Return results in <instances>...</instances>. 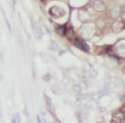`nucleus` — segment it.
Segmentation results:
<instances>
[{"label":"nucleus","instance_id":"1a4fd4ad","mask_svg":"<svg viewBox=\"0 0 125 123\" xmlns=\"http://www.w3.org/2000/svg\"><path fill=\"white\" fill-rule=\"evenodd\" d=\"M75 45L79 48H81L82 50H86V51H89V47H88V45L84 43L83 41H81V40L79 39H76L75 40Z\"/></svg>","mask_w":125,"mask_h":123},{"label":"nucleus","instance_id":"dca6fc26","mask_svg":"<svg viewBox=\"0 0 125 123\" xmlns=\"http://www.w3.org/2000/svg\"><path fill=\"white\" fill-rule=\"evenodd\" d=\"M121 18H122V21L125 22V11H124V12H122V14H121Z\"/></svg>","mask_w":125,"mask_h":123},{"label":"nucleus","instance_id":"9b49d317","mask_svg":"<svg viewBox=\"0 0 125 123\" xmlns=\"http://www.w3.org/2000/svg\"><path fill=\"white\" fill-rule=\"evenodd\" d=\"M86 76L88 77V78H90V79H93V78H96L97 73H96V71H94V70H90V71H88V72L86 73Z\"/></svg>","mask_w":125,"mask_h":123},{"label":"nucleus","instance_id":"f03ea898","mask_svg":"<svg viewBox=\"0 0 125 123\" xmlns=\"http://www.w3.org/2000/svg\"><path fill=\"white\" fill-rule=\"evenodd\" d=\"M113 51L119 58L125 59V39L119 40L113 46Z\"/></svg>","mask_w":125,"mask_h":123},{"label":"nucleus","instance_id":"f257e3e1","mask_svg":"<svg viewBox=\"0 0 125 123\" xmlns=\"http://www.w3.org/2000/svg\"><path fill=\"white\" fill-rule=\"evenodd\" d=\"M96 32V28L93 24H87L84 22L83 25L79 28L78 33L83 40H90L94 36V34Z\"/></svg>","mask_w":125,"mask_h":123},{"label":"nucleus","instance_id":"423d86ee","mask_svg":"<svg viewBox=\"0 0 125 123\" xmlns=\"http://www.w3.org/2000/svg\"><path fill=\"white\" fill-rule=\"evenodd\" d=\"M124 119H125V115H124L123 111H121V110L115 111V112L112 115V121L113 122H122V121H124Z\"/></svg>","mask_w":125,"mask_h":123},{"label":"nucleus","instance_id":"ddd939ff","mask_svg":"<svg viewBox=\"0 0 125 123\" xmlns=\"http://www.w3.org/2000/svg\"><path fill=\"white\" fill-rule=\"evenodd\" d=\"M52 92L55 94H61V89L59 88V86H53L52 87Z\"/></svg>","mask_w":125,"mask_h":123},{"label":"nucleus","instance_id":"20e7f679","mask_svg":"<svg viewBox=\"0 0 125 123\" xmlns=\"http://www.w3.org/2000/svg\"><path fill=\"white\" fill-rule=\"evenodd\" d=\"M78 19L80 21L82 24L88 22L91 19V14L87 9H79L78 10Z\"/></svg>","mask_w":125,"mask_h":123},{"label":"nucleus","instance_id":"f3484780","mask_svg":"<svg viewBox=\"0 0 125 123\" xmlns=\"http://www.w3.org/2000/svg\"><path fill=\"white\" fill-rule=\"evenodd\" d=\"M124 73H125V67H124Z\"/></svg>","mask_w":125,"mask_h":123},{"label":"nucleus","instance_id":"9d476101","mask_svg":"<svg viewBox=\"0 0 125 123\" xmlns=\"http://www.w3.org/2000/svg\"><path fill=\"white\" fill-rule=\"evenodd\" d=\"M123 28H124V26L121 22H115L112 25V30H113V32H115V33H119L120 31H122Z\"/></svg>","mask_w":125,"mask_h":123},{"label":"nucleus","instance_id":"39448f33","mask_svg":"<svg viewBox=\"0 0 125 123\" xmlns=\"http://www.w3.org/2000/svg\"><path fill=\"white\" fill-rule=\"evenodd\" d=\"M92 4H93V9L95 11H97V12H104L106 10V4L102 0H93Z\"/></svg>","mask_w":125,"mask_h":123},{"label":"nucleus","instance_id":"0eeeda50","mask_svg":"<svg viewBox=\"0 0 125 123\" xmlns=\"http://www.w3.org/2000/svg\"><path fill=\"white\" fill-rule=\"evenodd\" d=\"M121 14H122V11H121L120 7H115V8L111 9V11H110V17H111L112 19L119 18V16H121Z\"/></svg>","mask_w":125,"mask_h":123},{"label":"nucleus","instance_id":"f8f14e48","mask_svg":"<svg viewBox=\"0 0 125 123\" xmlns=\"http://www.w3.org/2000/svg\"><path fill=\"white\" fill-rule=\"evenodd\" d=\"M65 34H66V36L69 38L70 40H73L74 39V35H75V33H74V31H73V29H67L66 30V32H65Z\"/></svg>","mask_w":125,"mask_h":123},{"label":"nucleus","instance_id":"4468645a","mask_svg":"<svg viewBox=\"0 0 125 123\" xmlns=\"http://www.w3.org/2000/svg\"><path fill=\"white\" fill-rule=\"evenodd\" d=\"M57 31H58L59 33L61 34V35H63V34L66 32V30H65L64 27H61V26H59V27H57Z\"/></svg>","mask_w":125,"mask_h":123},{"label":"nucleus","instance_id":"7ed1b4c3","mask_svg":"<svg viewBox=\"0 0 125 123\" xmlns=\"http://www.w3.org/2000/svg\"><path fill=\"white\" fill-rule=\"evenodd\" d=\"M65 10L63 8L60 7H52L49 9V14L55 18H59V17H63L65 15Z\"/></svg>","mask_w":125,"mask_h":123},{"label":"nucleus","instance_id":"2eb2a0df","mask_svg":"<svg viewBox=\"0 0 125 123\" xmlns=\"http://www.w3.org/2000/svg\"><path fill=\"white\" fill-rule=\"evenodd\" d=\"M50 48V49H52V50H57V45H56V43L55 42H50V44H49V46H48Z\"/></svg>","mask_w":125,"mask_h":123},{"label":"nucleus","instance_id":"6e6552de","mask_svg":"<svg viewBox=\"0 0 125 123\" xmlns=\"http://www.w3.org/2000/svg\"><path fill=\"white\" fill-rule=\"evenodd\" d=\"M32 29H33V32H34L36 39H38L39 41H40V40L43 38V34L41 33V29L39 28V26L36 25V22H35L34 21H32Z\"/></svg>","mask_w":125,"mask_h":123}]
</instances>
